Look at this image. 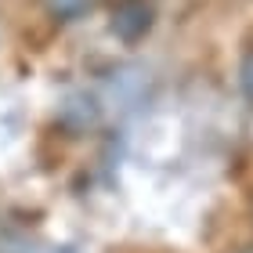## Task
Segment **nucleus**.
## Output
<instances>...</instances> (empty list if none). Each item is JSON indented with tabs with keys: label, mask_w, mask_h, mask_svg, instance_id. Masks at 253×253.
<instances>
[{
	"label": "nucleus",
	"mask_w": 253,
	"mask_h": 253,
	"mask_svg": "<svg viewBox=\"0 0 253 253\" xmlns=\"http://www.w3.org/2000/svg\"><path fill=\"white\" fill-rule=\"evenodd\" d=\"M148 26H152V11L145 7V0H123L116 7V15H112V29L123 40H137Z\"/></svg>",
	"instance_id": "nucleus-1"
},
{
	"label": "nucleus",
	"mask_w": 253,
	"mask_h": 253,
	"mask_svg": "<svg viewBox=\"0 0 253 253\" xmlns=\"http://www.w3.org/2000/svg\"><path fill=\"white\" fill-rule=\"evenodd\" d=\"M243 87H246V94L253 98V54L246 58V65H243Z\"/></svg>",
	"instance_id": "nucleus-2"
}]
</instances>
